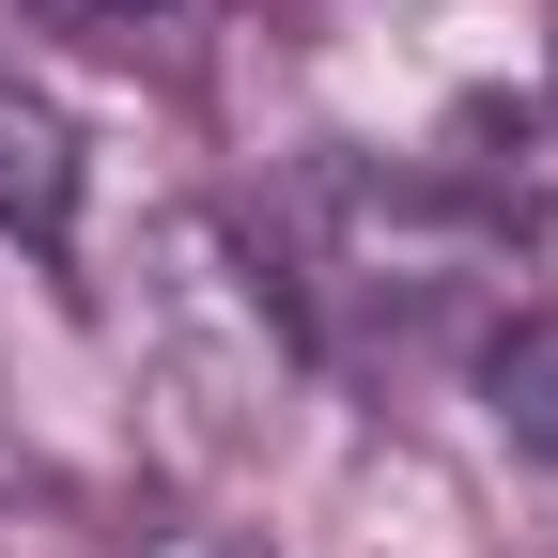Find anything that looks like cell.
I'll return each instance as SVG.
<instances>
[{
    "instance_id": "cell-1",
    "label": "cell",
    "mask_w": 558,
    "mask_h": 558,
    "mask_svg": "<svg viewBox=\"0 0 558 558\" xmlns=\"http://www.w3.org/2000/svg\"><path fill=\"white\" fill-rule=\"evenodd\" d=\"M0 233L32 264L78 248V124H62V94H32L16 62H0Z\"/></svg>"
},
{
    "instance_id": "cell-2",
    "label": "cell",
    "mask_w": 558,
    "mask_h": 558,
    "mask_svg": "<svg viewBox=\"0 0 558 558\" xmlns=\"http://www.w3.org/2000/svg\"><path fill=\"white\" fill-rule=\"evenodd\" d=\"M16 16L78 32V47H109V62H156V78H186V62H202V16H218V0H16Z\"/></svg>"
},
{
    "instance_id": "cell-3",
    "label": "cell",
    "mask_w": 558,
    "mask_h": 558,
    "mask_svg": "<svg viewBox=\"0 0 558 558\" xmlns=\"http://www.w3.org/2000/svg\"><path fill=\"white\" fill-rule=\"evenodd\" d=\"M481 373H497V418H512V435H527V450H558V311H512Z\"/></svg>"
}]
</instances>
